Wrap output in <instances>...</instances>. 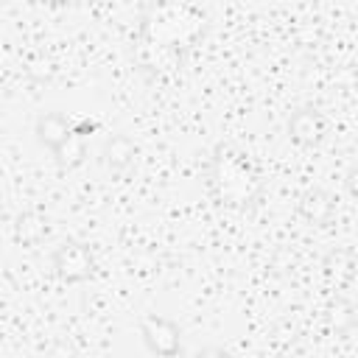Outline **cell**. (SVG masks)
Here are the masks:
<instances>
[{"label": "cell", "mask_w": 358, "mask_h": 358, "mask_svg": "<svg viewBox=\"0 0 358 358\" xmlns=\"http://www.w3.org/2000/svg\"><path fill=\"white\" fill-rule=\"evenodd\" d=\"M98 129H101V123H98L95 117H78V120H73V134L81 137V140H87V137L95 134Z\"/></svg>", "instance_id": "5bb4252c"}, {"label": "cell", "mask_w": 358, "mask_h": 358, "mask_svg": "<svg viewBox=\"0 0 358 358\" xmlns=\"http://www.w3.org/2000/svg\"><path fill=\"white\" fill-rule=\"evenodd\" d=\"M140 336L148 352L157 358H179L182 352V330L162 313H145L140 319Z\"/></svg>", "instance_id": "277c9868"}, {"label": "cell", "mask_w": 358, "mask_h": 358, "mask_svg": "<svg viewBox=\"0 0 358 358\" xmlns=\"http://www.w3.org/2000/svg\"><path fill=\"white\" fill-rule=\"evenodd\" d=\"M324 324L327 330H333L336 336H347L350 330H355L358 324V308L344 296V294H336L327 299L324 305Z\"/></svg>", "instance_id": "8fae6325"}, {"label": "cell", "mask_w": 358, "mask_h": 358, "mask_svg": "<svg viewBox=\"0 0 358 358\" xmlns=\"http://www.w3.org/2000/svg\"><path fill=\"white\" fill-rule=\"evenodd\" d=\"M25 70H28V76H31L34 81H50V78H53V73H56L53 62H50L45 53H34V56L28 59Z\"/></svg>", "instance_id": "4fadbf2b"}, {"label": "cell", "mask_w": 358, "mask_h": 358, "mask_svg": "<svg viewBox=\"0 0 358 358\" xmlns=\"http://www.w3.org/2000/svg\"><path fill=\"white\" fill-rule=\"evenodd\" d=\"M137 159V143L126 134H112L101 148V162L112 173H126Z\"/></svg>", "instance_id": "9c48e42d"}, {"label": "cell", "mask_w": 358, "mask_h": 358, "mask_svg": "<svg viewBox=\"0 0 358 358\" xmlns=\"http://www.w3.org/2000/svg\"><path fill=\"white\" fill-rule=\"evenodd\" d=\"M288 140L299 148H316L327 137V117L316 106H299L288 117Z\"/></svg>", "instance_id": "5b68a950"}, {"label": "cell", "mask_w": 358, "mask_h": 358, "mask_svg": "<svg viewBox=\"0 0 358 358\" xmlns=\"http://www.w3.org/2000/svg\"><path fill=\"white\" fill-rule=\"evenodd\" d=\"M53 157H56V165H59V168L73 171V168H78V165L87 159V143H84L81 137L70 134V140H64V143L53 151Z\"/></svg>", "instance_id": "7c38bea8"}, {"label": "cell", "mask_w": 358, "mask_h": 358, "mask_svg": "<svg viewBox=\"0 0 358 358\" xmlns=\"http://www.w3.org/2000/svg\"><path fill=\"white\" fill-rule=\"evenodd\" d=\"M50 266L56 271V277L62 282H84L95 274V257H92V249L81 241H64L53 249L50 255Z\"/></svg>", "instance_id": "3957f363"}, {"label": "cell", "mask_w": 358, "mask_h": 358, "mask_svg": "<svg viewBox=\"0 0 358 358\" xmlns=\"http://www.w3.org/2000/svg\"><path fill=\"white\" fill-rule=\"evenodd\" d=\"M344 190L358 201V162L347 168V173H344Z\"/></svg>", "instance_id": "9a60e30c"}, {"label": "cell", "mask_w": 358, "mask_h": 358, "mask_svg": "<svg viewBox=\"0 0 358 358\" xmlns=\"http://www.w3.org/2000/svg\"><path fill=\"white\" fill-rule=\"evenodd\" d=\"M355 271H358V257L352 249L347 246H333L324 252L322 257V277L327 282L330 291H344L350 288V282L355 280Z\"/></svg>", "instance_id": "8992f818"}, {"label": "cell", "mask_w": 358, "mask_h": 358, "mask_svg": "<svg viewBox=\"0 0 358 358\" xmlns=\"http://www.w3.org/2000/svg\"><path fill=\"white\" fill-rule=\"evenodd\" d=\"M207 187L215 204L229 210H246L263 196L266 179L260 165L249 154L229 143H218L207 165Z\"/></svg>", "instance_id": "7a4b0ae2"}, {"label": "cell", "mask_w": 358, "mask_h": 358, "mask_svg": "<svg viewBox=\"0 0 358 358\" xmlns=\"http://www.w3.org/2000/svg\"><path fill=\"white\" fill-rule=\"evenodd\" d=\"M285 358H299V355H285Z\"/></svg>", "instance_id": "e0dca14e"}, {"label": "cell", "mask_w": 358, "mask_h": 358, "mask_svg": "<svg viewBox=\"0 0 358 358\" xmlns=\"http://www.w3.org/2000/svg\"><path fill=\"white\" fill-rule=\"evenodd\" d=\"M34 134H36V143L56 151L64 140H70L73 134V120L64 117L62 112H42L36 117V126H34Z\"/></svg>", "instance_id": "ba28073f"}, {"label": "cell", "mask_w": 358, "mask_h": 358, "mask_svg": "<svg viewBox=\"0 0 358 358\" xmlns=\"http://www.w3.org/2000/svg\"><path fill=\"white\" fill-rule=\"evenodd\" d=\"M193 358H232L227 350H221V347H204V350H199Z\"/></svg>", "instance_id": "2e32d148"}, {"label": "cell", "mask_w": 358, "mask_h": 358, "mask_svg": "<svg viewBox=\"0 0 358 358\" xmlns=\"http://www.w3.org/2000/svg\"><path fill=\"white\" fill-rule=\"evenodd\" d=\"M296 213L302 221H308L310 227H327L336 215V201L327 190L322 187H308L299 199H296Z\"/></svg>", "instance_id": "52a82bcc"}, {"label": "cell", "mask_w": 358, "mask_h": 358, "mask_svg": "<svg viewBox=\"0 0 358 358\" xmlns=\"http://www.w3.org/2000/svg\"><path fill=\"white\" fill-rule=\"evenodd\" d=\"M48 232H50V221L39 210H22L14 221V241L25 249L39 246L48 238Z\"/></svg>", "instance_id": "30bf717a"}, {"label": "cell", "mask_w": 358, "mask_h": 358, "mask_svg": "<svg viewBox=\"0 0 358 358\" xmlns=\"http://www.w3.org/2000/svg\"><path fill=\"white\" fill-rule=\"evenodd\" d=\"M207 34V17L196 6H148L140 20L134 59L154 81L182 73L187 53Z\"/></svg>", "instance_id": "6da1fadb"}]
</instances>
